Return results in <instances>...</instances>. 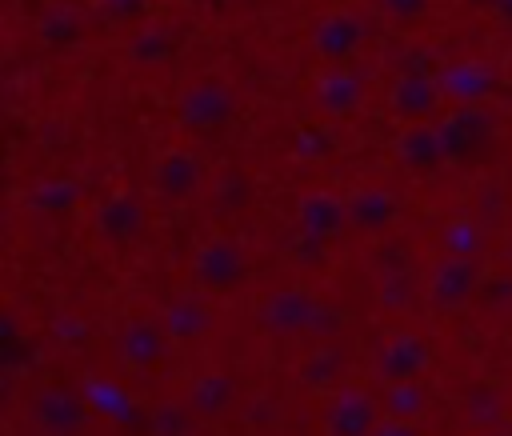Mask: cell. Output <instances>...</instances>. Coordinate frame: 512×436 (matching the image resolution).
I'll return each instance as SVG.
<instances>
[{
	"instance_id": "6da1fadb",
	"label": "cell",
	"mask_w": 512,
	"mask_h": 436,
	"mask_svg": "<svg viewBox=\"0 0 512 436\" xmlns=\"http://www.w3.org/2000/svg\"><path fill=\"white\" fill-rule=\"evenodd\" d=\"M380 436H408V428H400V424H388Z\"/></svg>"
}]
</instances>
